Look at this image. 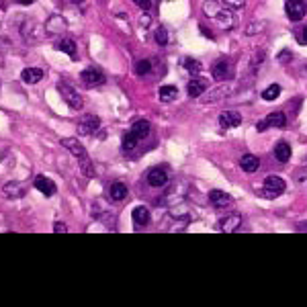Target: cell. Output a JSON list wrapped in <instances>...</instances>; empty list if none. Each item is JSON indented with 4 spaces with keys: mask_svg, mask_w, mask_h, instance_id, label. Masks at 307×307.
<instances>
[{
    "mask_svg": "<svg viewBox=\"0 0 307 307\" xmlns=\"http://www.w3.org/2000/svg\"><path fill=\"white\" fill-rule=\"evenodd\" d=\"M203 11H205V15H211L213 18L217 17V13H219V8H217V4L215 2H207L205 6H203Z\"/></svg>",
    "mask_w": 307,
    "mask_h": 307,
    "instance_id": "1f68e13d",
    "label": "cell"
},
{
    "mask_svg": "<svg viewBox=\"0 0 307 307\" xmlns=\"http://www.w3.org/2000/svg\"><path fill=\"white\" fill-rule=\"evenodd\" d=\"M66 29V21L62 17H57V15H54V17H49V21H47V25H45V31L47 33H59V31H64Z\"/></svg>",
    "mask_w": 307,
    "mask_h": 307,
    "instance_id": "d6986e66",
    "label": "cell"
},
{
    "mask_svg": "<svg viewBox=\"0 0 307 307\" xmlns=\"http://www.w3.org/2000/svg\"><path fill=\"white\" fill-rule=\"evenodd\" d=\"M131 217H133V223H135V225H140V227L150 223V211H147V207H144V205L135 207L133 213H131Z\"/></svg>",
    "mask_w": 307,
    "mask_h": 307,
    "instance_id": "e0dca14e",
    "label": "cell"
},
{
    "mask_svg": "<svg viewBox=\"0 0 307 307\" xmlns=\"http://www.w3.org/2000/svg\"><path fill=\"white\" fill-rule=\"evenodd\" d=\"M108 195H111L113 201H123L127 197V186L123 182H113L111 189H108Z\"/></svg>",
    "mask_w": 307,
    "mask_h": 307,
    "instance_id": "ffe728a7",
    "label": "cell"
},
{
    "mask_svg": "<svg viewBox=\"0 0 307 307\" xmlns=\"http://www.w3.org/2000/svg\"><path fill=\"white\" fill-rule=\"evenodd\" d=\"M168 182V172L166 168H152L150 172H147V184L154 186V189H160Z\"/></svg>",
    "mask_w": 307,
    "mask_h": 307,
    "instance_id": "ba28073f",
    "label": "cell"
},
{
    "mask_svg": "<svg viewBox=\"0 0 307 307\" xmlns=\"http://www.w3.org/2000/svg\"><path fill=\"white\" fill-rule=\"evenodd\" d=\"M137 142H140V137H137L135 133H125L123 135V140H121V147L125 152H131V150H135V145H137Z\"/></svg>",
    "mask_w": 307,
    "mask_h": 307,
    "instance_id": "484cf974",
    "label": "cell"
},
{
    "mask_svg": "<svg viewBox=\"0 0 307 307\" xmlns=\"http://www.w3.org/2000/svg\"><path fill=\"white\" fill-rule=\"evenodd\" d=\"M234 76V64H232V59H217V62L213 64V78L217 82H225V80H230V78Z\"/></svg>",
    "mask_w": 307,
    "mask_h": 307,
    "instance_id": "277c9868",
    "label": "cell"
},
{
    "mask_svg": "<svg viewBox=\"0 0 307 307\" xmlns=\"http://www.w3.org/2000/svg\"><path fill=\"white\" fill-rule=\"evenodd\" d=\"M215 18L221 23V27H223V29H232V25H234V17H232V13H230V11H225V13H223V11H219Z\"/></svg>",
    "mask_w": 307,
    "mask_h": 307,
    "instance_id": "4316f807",
    "label": "cell"
},
{
    "mask_svg": "<svg viewBox=\"0 0 307 307\" xmlns=\"http://www.w3.org/2000/svg\"><path fill=\"white\" fill-rule=\"evenodd\" d=\"M305 227H307V225H297V230H305Z\"/></svg>",
    "mask_w": 307,
    "mask_h": 307,
    "instance_id": "f35d334b",
    "label": "cell"
},
{
    "mask_svg": "<svg viewBox=\"0 0 307 307\" xmlns=\"http://www.w3.org/2000/svg\"><path fill=\"white\" fill-rule=\"evenodd\" d=\"M133 2H135L137 6H140L142 11H150V6H152V4H150V0H133Z\"/></svg>",
    "mask_w": 307,
    "mask_h": 307,
    "instance_id": "836d02e7",
    "label": "cell"
},
{
    "mask_svg": "<svg viewBox=\"0 0 307 307\" xmlns=\"http://www.w3.org/2000/svg\"><path fill=\"white\" fill-rule=\"evenodd\" d=\"M186 90H189L191 98H201L203 92H207V80L205 78H193L189 86H186Z\"/></svg>",
    "mask_w": 307,
    "mask_h": 307,
    "instance_id": "8fae6325",
    "label": "cell"
},
{
    "mask_svg": "<svg viewBox=\"0 0 307 307\" xmlns=\"http://www.w3.org/2000/svg\"><path fill=\"white\" fill-rule=\"evenodd\" d=\"M305 2L303 0H289L287 2V17H289V21H301V18L305 17Z\"/></svg>",
    "mask_w": 307,
    "mask_h": 307,
    "instance_id": "52a82bcc",
    "label": "cell"
},
{
    "mask_svg": "<svg viewBox=\"0 0 307 307\" xmlns=\"http://www.w3.org/2000/svg\"><path fill=\"white\" fill-rule=\"evenodd\" d=\"M152 70V64H150V59H140V62L135 64V74L137 76H147Z\"/></svg>",
    "mask_w": 307,
    "mask_h": 307,
    "instance_id": "f1b7e54d",
    "label": "cell"
},
{
    "mask_svg": "<svg viewBox=\"0 0 307 307\" xmlns=\"http://www.w3.org/2000/svg\"><path fill=\"white\" fill-rule=\"evenodd\" d=\"M80 80H82L84 86L94 88V86L105 84V74L98 70V68H86V70L80 74Z\"/></svg>",
    "mask_w": 307,
    "mask_h": 307,
    "instance_id": "5b68a950",
    "label": "cell"
},
{
    "mask_svg": "<svg viewBox=\"0 0 307 307\" xmlns=\"http://www.w3.org/2000/svg\"><path fill=\"white\" fill-rule=\"evenodd\" d=\"M305 43H307V29H305Z\"/></svg>",
    "mask_w": 307,
    "mask_h": 307,
    "instance_id": "ab89813d",
    "label": "cell"
},
{
    "mask_svg": "<svg viewBox=\"0 0 307 307\" xmlns=\"http://www.w3.org/2000/svg\"><path fill=\"white\" fill-rule=\"evenodd\" d=\"M21 78H23L25 84H37L43 78V70H41V68H25Z\"/></svg>",
    "mask_w": 307,
    "mask_h": 307,
    "instance_id": "2e32d148",
    "label": "cell"
},
{
    "mask_svg": "<svg viewBox=\"0 0 307 307\" xmlns=\"http://www.w3.org/2000/svg\"><path fill=\"white\" fill-rule=\"evenodd\" d=\"M269 121H266V119H264V121H258V123H256V129H258V131H266V129H269Z\"/></svg>",
    "mask_w": 307,
    "mask_h": 307,
    "instance_id": "d590c367",
    "label": "cell"
},
{
    "mask_svg": "<svg viewBox=\"0 0 307 307\" xmlns=\"http://www.w3.org/2000/svg\"><path fill=\"white\" fill-rule=\"evenodd\" d=\"M274 158L279 162H289L291 160V145L287 142H279L274 145Z\"/></svg>",
    "mask_w": 307,
    "mask_h": 307,
    "instance_id": "ac0fdd59",
    "label": "cell"
},
{
    "mask_svg": "<svg viewBox=\"0 0 307 307\" xmlns=\"http://www.w3.org/2000/svg\"><path fill=\"white\" fill-rule=\"evenodd\" d=\"M178 94V88L176 86H170V84H166L160 88V92H158V96H160V101L162 103H172L174 98Z\"/></svg>",
    "mask_w": 307,
    "mask_h": 307,
    "instance_id": "44dd1931",
    "label": "cell"
},
{
    "mask_svg": "<svg viewBox=\"0 0 307 307\" xmlns=\"http://www.w3.org/2000/svg\"><path fill=\"white\" fill-rule=\"evenodd\" d=\"M230 92H232V86L230 84H221V86L213 88V90L207 94V96H201V101L203 103H215V101H221V98H225Z\"/></svg>",
    "mask_w": 307,
    "mask_h": 307,
    "instance_id": "7c38bea8",
    "label": "cell"
},
{
    "mask_svg": "<svg viewBox=\"0 0 307 307\" xmlns=\"http://www.w3.org/2000/svg\"><path fill=\"white\" fill-rule=\"evenodd\" d=\"M266 121H269L271 127H279V129H283V127L287 125V117H285V113L276 111V113H271L269 117H266Z\"/></svg>",
    "mask_w": 307,
    "mask_h": 307,
    "instance_id": "cb8c5ba5",
    "label": "cell"
},
{
    "mask_svg": "<svg viewBox=\"0 0 307 307\" xmlns=\"http://www.w3.org/2000/svg\"><path fill=\"white\" fill-rule=\"evenodd\" d=\"M221 2H223L227 8H234V11H235V8H242V6L246 4V0H221Z\"/></svg>",
    "mask_w": 307,
    "mask_h": 307,
    "instance_id": "d6a6232c",
    "label": "cell"
},
{
    "mask_svg": "<svg viewBox=\"0 0 307 307\" xmlns=\"http://www.w3.org/2000/svg\"><path fill=\"white\" fill-rule=\"evenodd\" d=\"M62 145L68 147L78 160V166H80V170L84 172L86 178H94L96 172H94V166L90 162V158H88V152L84 150V145L78 142V140H72V137H66V140H62Z\"/></svg>",
    "mask_w": 307,
    "mask_h": 307,
    "instance_id": "6da1fadb",
    "label": "cell"
},
{
    "mask_svg": "<svg viewBox=\"0 0 307 307\" xmlns=\"http://www.w3.org/2000/svg\"><path fill=\"white\" fill-rule=\"evenodd\" d=\"M54 232H55V234H66V232H68V227H66L64 223H59V221H57V223L54 225Z\"/></svg>",
    "mask_w": 307,
    "mask_h": 307,
    "instance_id": "e575fe53",
    "label": "cell"
},
{
    "mask_svg": "<svg viewBox=\"0 0 307 307\" xmlns=\"http://www.w3.org/2000/svg\"><path fill=\"white\" fill-rule=\"evenodd\" d=\"M240 166H242L244 172H256L260 166V160H258V156H254V154H244L242 160H240Z\"/></svg>",
    "mask_w": 307,
    "mask_h": 307,
    "instance_id": "9a60e30c",
    "label": "cell"
},
{
    "mask_svg": "<svg viewBox=\"0 0 307 307\" xmlns=\"http://www.w3.org/2000/svg\"><path fill=\"white\" fill-rule=\"evenodd\" d=\"M240 225H242V217L234 213V215H227L225 219L219 221V230L225 232V234H232V232L240 230Z\"/></svg>",
    "mask_w": 307,
    "mask_h": 307,
    "instance_id": "4fadbf2b",
    "label": "cell"
},
{
    "mask_svg": "<svg viewBox=\"0 0 307 307\" xmlns=\"http://www.w3.org/2000/svg\"><path fill=\"white\" fill-rule=\"evenodd\" d=\"M289 57H291V54H289V52H281V54H279V59H281L283 64L289 62Z\"/></svg>",
    "mask_w": 307,
    "mask_h": 307,
    "instance_id": "8d00e7d4",
    "label": "cell"
},
{
    "mask_svg": "<svg viewBox=\"0 0 307 307\" xmlns=\"http://www.w3.org/2000/svg\"><path fill=\"white\" fill-rule=\"evenodd\" d=\"M182 66H184V68H186V70H189L191 74H199V72H201V64L197 62V59L184 57V59H182Z\"/></svg>",
    "mask_w": 307,
    "mask_h": 307,
    "instance_id": "f546056e",
    "label": "cell"
},
{
    "mask_svg": "<svg viewBox=\"0 0 307 307\" xmlns=\"http://www.w3.org/2000/svg\"><path fill=\"white\" fill-rule=\"evenodd\" d=\"M33 184H35V189H37L39 193H43L45 197H54L55 191H57L55 182L52 181V178H47V176H37Z\"/></svg>",
    "mask_w": 307,
    "mask_h": 307,
    "instance_id": "9c48e42d",
    "label": "cell"
},
{
    "mask_svg": "<svg viewBox=\"0 0 307 307\" xmlns=\"http://www.w3.org/2000/svg\"><path fill=\"white\" fill-rule=\"evenodd\" d=\"M98 127H101V119L96 115H84L78 123V133L80 135H92Z\"/></svg>",
    "mask_w": 307,
    "mask_h": 307,
    "instance_id": "8992f818",
    "label": "cell"
},
{
    "mask_svg": "<svg viewBox=\"0 0 307 307\" xmlns=\"http://www.w3.org/2000/svg\"><path fill=\"white\" fill-rule=\"evenodd\" d=\"M57 90L62 94V98L66 101V105L72 108V111H78V108H82V96L76 92V88L70 86L68 82H59L57 84Z\"/></svg>",
    "mask_w": 307,
    "mask_h": 307,
    "instance_id": "7a4b0ae2",
    "label": "cell"
},
{
    "mask_svg": "<svg viewBox=\"0 0 307 307\" xmlns=\"http://www.w3.org/2000/svg\"><path fill=\"white\" fill-rule=\"evenodd\" d=\"M279 94H281V86L279 84H271L262 92V98H264V101H274V98H279Z\"/></svg>",
    "mask_w": 307,
    "mask_h": 307,
    "instance_id": "83f0119b",
    "label": "cell"
},
{
    "mask_svg": "<svg viewBox=\"0 0 307 307\" xmlns=\"http://www.w3.org/2000/svg\"><path fill=\"white\" fill-rule=\"evenodd\" d=\"M156 41H158V45H166L168 43V31L164 27H158L156 29Z\"/></svg>",
    "mask_w": 307,
    "mask_h": 307,
    "instance_id": "4dcf8cb0",
    "label": "cell"
},
{
    "mask_svg": "<svg viewBox=\"0 0 307 307\" xmlns=\"http://www.w3.org/2000/svg\"><path fill=\"white\" fill-rule=\"evenodd\" d=\"M17 2H21V4L29 6V4H33V2H35V0H17Z\"/></svg>",
    "mask_w": 307,
    "mask_h": 307,
    "instance_id": "74e56055",
    "label": "cell"
},
{
    "mask_svg": "<svg viewBox=\"0 0 307 307\" xmlns=\"http://www.w3.org/2000/svg\"><path fill=\"white\" fill-rule=\"evenodd\" d=\"M131 133H135L137 137H140V140H144V137L150 133V123L144 121V119H142V121H135V123L131 125Z\"/></svg>",
    "mask_w": 307,
    "mask_h": 307,
    "instance_id": "d4e9b609",
    "label": "cell"
},
{
    "mask_svg": "<svg viewBox=\"0 0 307 307\" xmlns=\"http://www.w3.org/2000/svg\"><path fill=\"white\" fill-rule=\"evenodd\" d=\"M209 203L215 207V209H221V207H227L232 203V197L225 191H211L209 193Z\"/></svg>",
    "mask_w": 307,
    "mask_h": 307,
    "instance_id": "5bb4252c",
    "label": "cell"
},
{
    "mask_svg": "<svg viewBox=\"0 0 307 307\" xmlns=\"http://www.w3.org/2000/svg\"><path fill=\"white\" fill-rule=\"evenodd\" d=\"M25 186L21 184V182H8V184H4V195L6 197H13V199H17V197H23L25 195Z\"/></svg>",
    "mask_w": 307,
    "mask_h": 307,
    "instance_id": "603a6c76",
    "label": "cell"
},
{
    "mask_svg": "<svg viewBox=\"0 0 307 307\" xmlns=\"http://www.w3.org/2000/svg\"><path fill=\"white\" fill-rule=\"evenodd\" d=\"M287 189V184L281 176H269L264 181V186H262V197L266 199H276V197H281Z\"/></svg>",
    "mask_w": 307,
    "mask_h": 307,
    "instance_id": "3957f363",
    "label": "cell"
},
{
    "mask_svg": "<svg viewBox=\"0 0 307 307\" xmlns=\"http://www.w3.org/2000/svg\"><path fill=\"white\" fill-rule=\"evenodd\" d=\"M55 49L68 54L70 57H76V43H74V39H62V41L55 43Z\"/></svg>",
    "mask_w": 307,
    "mask_h": 307,
    "instance_id": "7402d4cb",
    "label": "cell"
},
{
    "mask_svg": "<svg viewBox=\"0 0 307 307\" xmlns=\"http://www.w3.org/2000/svg\"><path fill=\"white\" fill-rule=\"evenodd\" d=\"M242 123V115L237 111H225L219 115V125L223 129H230V127H237Z\"/></svg>",
    "mask_w": 307,
    "mask_h": 307,
    "instance_id": "30bf717a",
    "label": "cell"
}]
</instances>
